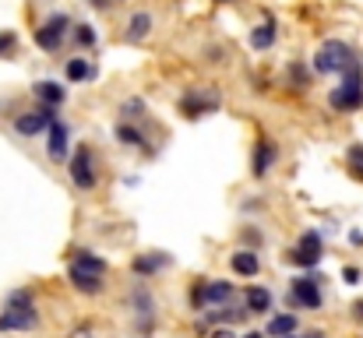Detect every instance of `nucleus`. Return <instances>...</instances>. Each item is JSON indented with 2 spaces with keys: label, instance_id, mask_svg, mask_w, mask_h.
<instances>
[{
  "label": "nucleus",
  "instance_id": "36",
  "mask_svg": "<svg viewBox=\"0 0 363 338\" xmlns=\"http://www.w3.org/2000/svg\"><path fill=\"white\" fill-rule=\"evenodd\" d=\"M303 338H325V332H307Z\"/></svg>",
  "mask_w": 363,
  "mask_h": 338
},
{
  "label": "nucleus",
  "instance_id": "24",
  "mask_svg": "<svg viewBox=\"0 0 363 338\" xmlns=\"http://www.w3.org/2000/svg\"><path fill=\"white\" fill-rule=\"evenodd\" d=\"M71 261H78V264H85V268H92V271L106 275V261H103L99 254H92V250H74V257H71Z\"/></svg>",
  "mask_w": 363,
  "mask_h": 338
},
{
  "label": "nucleus",
  "instance_id": "12",
  "mask_svg": "<svg viewBox=\"0 0 363 338\" xmlns=\"http://www.w3.org/2000/svg\"><path fill=\"white\" fill-rule=\"evenodd\" d=\"M67 137H71L67 123L53 120V123H50V141H46V155H50L53 162H64V155H67Z\"/></svg>",
  "mask_w": 363,
  "mask_h": 338
},
{
  "label": "nucleus",
  "instance_id": "18",
  "mask_svg": "<svg viewBox=\"0 0 363 338\" xmlns=\"http://www.w3.org/2000/svg\"><path fill=\"white\" fill-rule=\"evenodd\" d=\"M243 303H247L250 314H268V310H272V293H268L264 286H254V289H247Z\"/></svg>",
  "mask_w": 363,
  "mask_h": 338
},
{
  "label": "nucleus",
  "instance_id": "6",
  "mask_svg": "<svg viewBox=\"0 0 363 338\" xmlns=\"http://www.w3.org/2000/svg\"><path fill=\"white\" fill-rule=\"evenodd\" d=\"M219 103H223V96H219L216 89H191V92H184V99H180V113H184L187 120H198V116H205V113L219 110Z\"/></svg>",
  "mask_w": 363,
  "mask_h": 338
},
{
  "label": "nucleus",
  "instance_id": "20",
  "mask_svg": "<svg viewBox=\"0 0 363 338\" xmlns=\"http://www.w3.org/2000/svg\"><path fill=\"white\" fill-rule=\"evenodd\" d=\"M64 74H67V81H89V78H96V67L85 60V57H71L67 60V67H64Z\"/></svg>",
  "mask_w": 363,
  "mask_h": 338
},
{
  "label": "nucleus",
  "instance_id": "3",
  "mask_svg": "<svg viewBox=\"0 0 363 338\" xmlns=\"http://www.w3.org/2000/svg\"><path fill=\"white\" fill-rule=\"evenodd\" d=\"M286 303L303 307V310H321V307H325V296H321V275H296L293 286H289Z\"/></svg>",
  "mask_w": 363,
  "mask_h": 338
},
{
  "label": "nucleus",
  "instance_id": "7",
  "mask_svg": "<svg viewBox=\"0 0 363 338\" xmlns=\"http://www.w3.org/2000/svg\"><path fill=\"white\" fill-rule=\"evenodd\" d=\"M67 173H71V180H74V187L78 191H92L96 187V169H92V148H78L74 155H71V162H67Z\"/></svg>",
  "mask_w": 363,
  "mask_h": 338
},
{
  "label": "nucleus",
  "instance_id": "28",
  "mask_svg": "<svg viewBox=\"0 0 363 338\" xmlns=\"http://www.w3.org/2000/svg\"><path fill=\"white\" fill-rule=\"evenodd\" d=\"M96 39H99V35H96L92 25H74V43H78V46H96Z\"/></svg>",
  "mask_w": 363,
  "mask_h": 338
},
{
  "label": "nucleus",
  "instance_id": "22",
  "mask_svg": "<svg viewBox=\"0 0 363 338\" xmlns=\"http://www.w3.org/2000/svg\"><path fill=\"white\" fill-rule=\"evenodd\" d=\"M303 254H311V257H318L321 261V254H325V240H321V232L318 229H307L303 236H300V243H296Z\"/></svg>",
  "mask_w": 363,
  "mask_h": 338
},
{
  "label": "nucleus",
  "instance_id": "19",
  "mask_svg": "<svg viewBox=\"0 0 363 338\" xmlns=\"http://www.w3.org/2000/svg\"><path fill=\"white\" fill-rule=\"evenodd\" d=\"M250 46H254V50H272V46H275V21H272V18H264V21L250 32Z\"/></svg>",
  "mask_w": 363,
  "mask_h": 338
},
{
  "label": "nucleus",
  "instance_id": "33",
  "mask_svg": "<svg viewBox=\"0 0 363 338\" xmlns=\"http://www.w3.org/2000/svg\"><path fill=\"white\" fill-rule=\"evenodd\" d=\"M208 338H237V335H233V328H230V325H219V328H216Z\"/></svg>",
  "mask_w": 363,
  "mask_h": 338
},
{
  "label": "nucleus",
  "instance_id": "4",
  "mask_svg": "<svg viewBox=\"0 0 363 338\" xmlns=\"http://www.w3.org/2000/svg\"><path fill=\"white\" fill-rule=\"evenodd\" d=\"M71 28H74V21H71L67 14H50V18L35 28V46H39V50H60L64 39L71 35Z\"/></svg>",
  "mask_w": 363,
  "mask_h": 338
},
{
  "label": "nucleus",
  "instance_id": "37",
  "mask_svg": "<svg viewBox=\"0 0 363 338\" xmlns=\"http://www.w3.org/2000/svg\"><path fill=\"white\" fill-rule=\"evenodd\" d=\"M243 338H264V335H261V332H247Z\"/></svg>",
  "mask_w": 363,
  "mask_h": 338
},
{
  "label": "nucleus",
  "instance_id": "17",
  "mask_svg": "<svg viewBox=\"0 0 363 338\" xmlns=\"http://www.w3.org/2000/svg\"><path fill=\"white\" fill-rule=\"evenodd\" d=\"M152 25H155V18H152L148 11H138V14L127 21V39H130V43L148 39V35H152Z\"/></svg>",
  "mask_w": 363,
  "mask_h": 338
},
{
  "label": "nucleus",
  "instance_id": "32",
  "mask_svg": "<svg viewBox=\"0 0 363 338\" xmlns=\"http://www.w3.org/2000/svg\"><path fill=\"white\" fill-rule=\"evenodd\" d=\"M342 278H346V286H357V282H360V268H353V264L342 268Z\"/></svg>",
  "mask_w": 363,
  "mask_h": 338
},
{
  "label": "nucleus",
  "instance_id": "31",
  "mask_svg": "<svg viewBox=\"0 0 363 338\" xmlns=\"http://www.w3.org/2000/svg\"><path fill=\"white\" fill-rule=\"evenodd\" d=\"M14 46H18V35H14V32H0V57L11 53Z\"/></svg>",
  "mask_w": 363,
  "mask_h": 338
},
{
  "label": "nucleus",
  "instance_id": "1",
  "mask_svg": "<svg viewBox=\"0 0 363 338\" xmlns=\"http://www.w3.org/2000/svg\"><path fill=\"white\" fill-rule=\"evenodd\" d=\"M350 60H357L353 46L342 43V39H328V43L318 50V57H314V71H318V74H342Z\"/></svg>",
  "mask_w": 363,
  "mask_h": 338
},
{
  "label": "nucleus",
  "instance_id": "39",
  "mask_svg": "<svg viewBox=\"0 0 363 338\" xmlns=\"http://www.w3.org/2000/svg\"><path fill=\"white\" fill-rule=\"evenodd\" d=\"M282 338H296V332H293V335H282Z\"/></svg>",
  "mask_w": 363,
  "mask_h": 338
},
{
  "label": "nucleus",
  "instance_id": "35",
  "mask_svg": "<svg viewBox=\"0 0 363 338\" xmlns=\"http://www.w3.org/2000/svg\"><path fill=\"white\" fill-rule=\"evenodd\" d=\"M89 4H92V7H99V11H106V7H110L113 0H89Z\"/></svg>",
  "mask_w": 363,
  "mask_h": 338
},
{
  "label": "nucleus",
  "instance_id": "27",
  "mask_svg": "<svg viewBox=\"0 0 363 338\" xmlns=\"http://www.w3.org/2000/svg\"><path fill=\"white\" fill-rule=\"evenodd\" d=\"M4 307L25 310V307H35V303H32V293H25V289H14V293H7V303H4Z\"/></svg>",
  "mask_w": 363,
  "mask_h": 338
},
{
  "label": "nucleus",
  "instance_id": "9",
  "mask_svg": "<svg viewBox=\"0 0 363 338\" xmlns=\"http://www.w3.org/2000/svg\"><path fill=\"white\" fill-rule=\"evenodd\" d=\"M39 325V314L35 307H25V310H14V307H4L0 314V332H28Z\"/></svg>",
  "mask_w": 363,
  "mask_h": 338
},
{
  "label": "nucleus",
  "instance_id": "2",
  "mask_svg": "<svg viewBox=\"0 0 363 338\" xmlns=\"http://www.w3.org/2000/svg\"><path fill=\"white\" fill-rule=\"evenodd\" d=\"M237 296V286L226 282V278H212V282H194L191 289V307L194 310H205V307H223Z\"/></svg>",
  "mask_w": 363,
  "mask_h": 338
},
{
  "label": "nucleus",
  "instance_id": "30",
  "mask_svg": "<svg viewBox=\"0 0 363 338\" xmlns=\"http://www.w3.org/2000/svg\"><path fill=\"white\" fill-rule=\"evenodd\" d=\"M121 113L127 120H138V116H145V99H127L121 106Z\"/></svg>",
  "mask_w": 363,
  "mask_h": 338
},
{
  "label": "nucleus",
  "instance_id": "21",
  "mask_svg": "<svg viewBox=\"0 0 363 338\" xmlns=\"http://www.w3.org/2000/svg\"><path fill=\"white\" fill-rule=\"evenodd\" d=\"M293 332H296V317H293V314H279V317H272L268 328H264V335H272V338L293 335Z\"/></svg>",
  "mask_w": 363,
  "mask_h": 338
},
{
  "label": "nucleus",
  "instance_id": "26",
  "mask_svg": "<svg viewBox=\"0 0 363 338\" xmlns=\"http://www.w3.org/2000/svg\"><path fill=\"white\" fill-rule=\"evenodd\" d=\"M286 264H296V268H318L321 261H318V257H311V254H303L300 247H293V250L286 254Z\"/></svg>",
  "mask_w": 363,
  "mask_h": 338
},
{
  "label": "nucleus",
  "instance_id": "5",
  "mask_svg": "<svg viewBox=\"0 0 363 338\" xmlns=\"http://www.w3.org/2000/svg\"><path fill=\"white\" fill-rule=\"evenodd\" d=\"M53 120H57V106H46V103H39L35 110L18 113V116H14V130H18L21 137H35V134L50 130V123H53Z\"/></svg>",
  "mask_w": 363,
  "mask_h": 338
},
{
  "label": "nucleus",
  "instance_id": "16",
  "mask_svg": "<svg viewBox=\"0 0 363 338\" xmlns=\"http://www.w3.org/2000/svg\"><path fill=\"white\" fill-rule=\"evenodd\" d=\"M166 264H169V257H166V254H138L130 268H134V275H141V278L148 275V278H152V275H155V271H162Z\"/></svg>",
  "mask_w": 363,
  "mask_h": 338
},
{
  "label": "nucleus",
  "instance_id": "11",
  "mask_svg": "<svg viewBox=\"0 0 363 338\" xmlns=\"http://www.w3.org/2000/svg\"><path fill=\"white\" fill-rule=\"evenodd\" d=\"M275 159H279L275 141L261 137V141H257V148H254V159H250V173H254V176H264V173L275 166Z\"/></svg>",
  "mask_w": 363,
  "mask_h": 338
},
{
  "label": "nucleus",
  "instance_id": "14",
  "mask_svg": "<svg viewBox=\"0 0 363 338\" xmlns=\"http://www.w3.org/2000/svg\"><path fill=\"white\" fill-rule=\"evenodd\" d=\"M230 268L237 275H243V278H254L261 271V257L254 250H237V254H230Z\"/></svg>",
  "mask_w": 363,
  "mask_h": 338
},
{
  "label": "nucleus",
  "instance_id": "29",
  "mask_svg": "<svg viewBox=\"0 0 363 338\" xmlns=\"http://www.w3.org/2000/svg\"><path fill=\"white\" fill-rule=\"evenodd\" d=\"M346 159H350V169H353V176H360V180H363V145H353V148L346 152Z\"/></svg>",
  "mask_w": 363,
  "mask_h": 338
},
{
  "label": "nucleus",
  "instance_id": "25",
  "mask_svg": "<svg viewBox=\"0 0 363 338\" xmlns=\"http://www.w3.org/2000/svg\"><path fill=\"white\" fill-rule=\"evenodd\" d=\"M286 78H293V89H296V92H303V89L311 85V71H307L303 64H296V60L289 64V71H286Z\"/></svg>",
  "mask_w": 363,
  "mask_h": 338
},
{
  "label": "nucleus",
  "instance_id": "15",
  "mask_svg": "<svg viewBox=\"0 0 363 338\" xmlns=\"http://www.w3.org/2000/svg\"><path fill=\"white\" fill-rule=\"evenodd\" d=\"M32 92H35V99L46 103V106H64V99H67V89L57 85V81H35Z\"/></svg>",
  "mask_w": 363,
  "mask_h": 338
},
{
  "label": "nucleus",
  "instance_id": "34",
  "mask_svg": "<svg viewBox=\"0 0 363 338\" xmlns=\"http://www.w3.org/2000/svg\"><path fill=\"white\" fill-rule=\"evenodd\" d=\"M353 317H357V321H363V300H357V303H353Z\"/></svg>",
  "mask_w": 363,
  "mask_h": 338
},
{
  "label": "nucleus",
  "instance_id": "38",
  "mask_svg": "<svg viewBox=\"0 0 363 338\" xmlns=\"http://www.w3.org/2000/svg\"><path fill=\"white\" fill-rule=\"evenodd\" d=\"M216 4H237V0H216Z\"/></svg>",
  "mask_w": 363,
  "mask_h": 338
},
{
  "label": "nucleus",
  "instance_id": "13",
  "mask_svg": "<svg viewBox=\"0 0 363 338\" xmlns=\"http://www.w3.org/2000/svg\"><path fill=\"white\" fill-rule=\"evenodd\" d=\"M130 303H134V314L141 317V328H145V325H152V317H155V296H152L145 286H134Z\"/></svg>",
  "mask_w": 363,
  "mask_h": 338
},
{
  "label": "nucleus",
  "instance_id": "23",
  "mask_svg": "<svg viewBox=\"0 0 363 338\" xmlns=\"http://www.w3.org/2000/svg\"><path fill=\"white\" fill-rule=\"evenodd\" d=\"M117 141L127 145V148H145L141 130H138V127H130V123H117Z\"/></svg>",
  "mask_w": 363,
  "mask_h": 338
},
{
  "label": "nucleus",
  "instance_id": "8",
  "mask_svg": "<svg viewBox=\"0 0 363 338\" xmlns=\"http://www.w3.org/2000/svg\"><path fill=\"white\" fill-rule=\"evenodd\" d=\"M67 278H71V286H74L78 293H85V296H96V293H103V289H106L103 275H99V271H92V268H85V264H78V261H71Z\"/></svg>",
  "mask_w": 363,
  "mask_h": 338
},
{
  "label": "nucleus",
  "instance_id": "10",
  "mask_svg": "<svg viewBox=\"0 0 363 338\" xmlns=\"http://www.w3.org/2000/svg\"><path fill=\"white\" fill-rule=\"evenodd\" d=\"M328 106L335 113H357L363 110V89H346V85H339L332 96H328Z\"/></svg>",
  "mask_w": 363,
  "mask_h": 338
}]
</instances>
